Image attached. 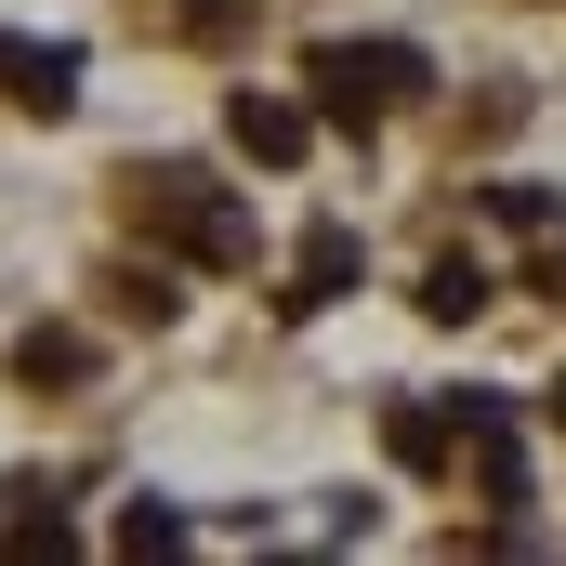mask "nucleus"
Masks as SVG:
<instances>
[{
  "label": "nucleus",
  "instance_id": "f257e3e1",
  "mask_svg": "<svg viewBox=\"0 0 566 566\" xmlns=\"http://www.w3.org/2000/svg\"><path fill=\"white\" fill-rule=\"evenodd\" d=\"M133 224L145 238H171L185 264H251V211L224 198V185H198V171H133Z\"/></svg>",
  "mask_w": 566,
  "mask_h": 566
},
{
  "label": "nucleus",
  "instance_id": "f03ea898",
  "mask_svg": "<svg viewBox=\"0 0 566 566\" xmlns=\"http://www.w3.org/2000/svg\"><path fill=\"white\" fill-rule=\"evenodd\" d=\"M303 80H316V119H329V133H369L382 106L422 93V53H409V40H316Z\"/></svg>",
  "mask_w": 566,
  "mask_h": 566
},
{
  "label": "nucleus",
  "instance_id": "7ed1b4c3",
  "mask_svg": "<svg viewBox=\"0 0 566 566\" xmlns=\"http://www.w3.org/2000/svg\"><path fill=\"white\" fill-rule=\"evenodd\" d=\"M0 106L66 119V106H80V40H27V27H0Z\"/></svg>",
  "mask_w": 566,
  "mask_h": 566
},
{
  "label": "nucleus",
  "instance_id": "20e7f679",
  "mask_svg": "<svg viewBox=\"0 0 566 566\" xmlns=\"http://www.w3.org/2000/svg\"><path fill=\"white\" fill-rule=\"evenodd\" d=\"M224 133H238V158L290 171V158L316 145V106H290V93H238V106H224Z\"/></svg>",
  "mask_w": 566,
  "mask_h": 566
},
{
  "label": "nucleus",
  "instance_id": "39448f33",
  "mask_svg": "<svg viewBox=\"0 0 566 566\" xmlns=\"http://www.w3.org/2000/svg\"><path fill=\"white\" fill-rule=\"evenodd\" d=\"M356 264H369V251H356V224H316V238H303V264H290V290H277V316L343 303V290H356Z\"/></svg>",
  "mask_w": 566,
  "mask_h": 566
},
{
  "label": "nucleus",
  "instance_id": "423d86ee",
  "mask_svg": "<svg viewBox=\"0 0 566 566\" xmlns=\"http://www.w3.org/2000/svg\"><path fill=\"white\" fill-rule=\"evenodd\" d=\"M422 316H434V329L488 316V264H474V251H434V264H422Z\"/></svg>",
  "mask_w": 566,
  "mask_h": 566
},
{
  "label": "nucleus",
  "instance_id": "0eeeda50",
  "mask_svg": "<svg viewBox=\"0 0 566 566\" xmlns=\"http://www.w3.org/2000/svg\"><path fill=\"white\" fill-rule=\"evenodd\" d=\"M13 382H93V329H27L13 343Z\"/></svg>",
  "mask_w": 566,
  "mask_h": 566
},
{
  "label": "nucleus",
  "instance_id": "6e6552de",
  "mask_svg": "<svg viewBox=\"0 0 566 566\" xmlns=\"http://www.w3.org/2000/svg\"><path fill=\"white\" fill-rule=\"evenodd\" d=\"M382 448H396L409 474H448V409H422V396H409V409H382Z\"/></svg>",
  "mask_w": 566,
  "mask_h": 566
},
{
  "label": "nucleus",
  "instance_id": "1a4fd4ad",
  "mask_svg": "<svg viewBox=\"0 0 566 566\" xmlns=\"http://www.w3.org/2000/svg\"><path fill=\"white\" fill-rule=\"evenodd\" d=\"M474 488H488V501H527V448H514V422L474 434Z\"/></svg>",
  "mask_w": 566,
  "mask_h": 566
},
{
  "label": "nucleus",
  "instance_id": "9d476101",
  "mask_svg": "<svg viewBox=\"0 0 566 566\" xmlns=\"http://www.w3.org/2000/svg\"><path fill=\"white\" fill-rule=\"evenodd\" d=\"M106 303H119V316H145V329H158V316H171V277H158V264H119V277H106Z\"/></svg>",
  "mask_w": 566,
  "mask_h": 566
},
{
  "label": "nucleus",
  "instance_id": "9b49d317",
  "mask_svg": "<svg viewBox=\"0 0 566 566\" xmlns=\"http://www.w3.org/2000/svg\"><path fill=\"white\" fill-rule=\"evenodd\" d=\"M119 554H185V514H145L133 501V514H119Z\"/></svg>",
  "mask_w": 566,
  "mask_h": 566
},
{
  "label": "nucleus",
  "instance_id": "f8f14e48",
  "mask_svg": "<svg viewBox=\"0 0 566 566\" xmlns=\"http://www.w3.org/2000/svg\"><path fill=\"white\" fill-rule=\"evenodd\" d=\"M488 224H514V238H527V224H554V198H541V185H488Z\"/></svg>",
  "mask_w": 566,
  "mask_h": 566
},
{
  "label": "nucleus",
  "instance_id": "ddd939ff",
  "mask_svg": "<svg viewBox=\"0 0 566 566\" xmlns=\"http://www.w3.org/2000/svg\"><path fill=\"white\" fill-rule=\"evenodd\" d=\"M541 290H566V238H554V264H541Z\"/></svg>",
  "mask_w": 566,
  "mask_h": 566
},
{
  "label": "nucleus",
  "instance_id": "4468645a",
  "mask_svg": "<svg viewBox=\"0 0 566 566\" xmlns=\"http://www.w3.org/2000/svg\"><path fill=\"white\" fill-rule=\"evenodd\" d=\"M541 409H554V422H566V382H554V396H541Z\"/></svg>",
  "mask_w": 566,
  "mask_h": 566
}]
</instances>
